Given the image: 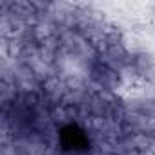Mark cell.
<instances>
[{
    "label": "cell",
    "mask_w": 155,
    "mask_h": 155,
    "mask_svg": "<svg viewBox=\"0 0 155 155\" xmlns=\"http://www.w3.org/2000/svg\"><path fill=\"white\" fill-rule=\"evenodd\" d=\"M64 139H66V142H68L69 146H73V148L84 144V135H82L79 130H75V128H68V130L64 131Z\"/></svg>",
    "instance_id": "cell-1"
}]
</instances>
